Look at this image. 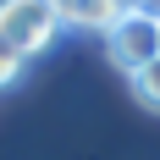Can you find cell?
I'll return each mask as SVG.
<instances>
[{
  "instance_id": "obj_1",
  "label": "cell",
  "mask_w": 160,
  "mask_h": 160,
  "mask_svg": "<svg viewBox=\"0 0 160 160\" xmlns=\"http://www.w3.org/2000/svg\"><path fill=\"white\" fill-rule=\"evenodd\" d=\"M61 28L66 22H61V11L50 0H0V44H11L22 61L44 55Z\"/></svg>"
},
{
  "instance_id": "obj_2",
  "label": "cell",
  "mask_w": 160,
  "mask_h": 160,
  "mask_svg": "<svg viewBox=\"0 0 160 160\" xmlns=\"http://www.w3.org/2000/svg\"><path fill=\"white\" fill-rule=\"evenodd\" d=\"M105 50H111V61L122 72H144L149 61H160V17L149 11H127L116 22V33H105Z\"/></svg>"
},
{
  "instance_id": "obj_3",
  "label": "cell",
  "mask_w": 160,
  "mask_h": 160,
  "mask_svg": "<svg viewBox=\"0 0 160 160\" xmlns=\"http://www.w3.org/2000/svg\"><path fill=\"white\" fill-rule=\"evenodd\" d=\"M127 17L122 0H72V11L61 17L66 28H88V33H116V22Z\"/></svg>"
},
{
  "instance_id": "obj_4",
  "label": "cell",
  "mask_w": 160,
  "mask_h": 160,
  "mask_svg": "<svg viewBox=\"0 0 160 160\" xmlns=\"http://www.w3.org/2000/svg\"><path fill=\"white\" fill-rule=\"evenodd\" d=\"M132 94L144 99L149 111H160V61H149L144 72H132Z\"/></svg>"
},
{
  "instance_id": "obj_5",
  "label": "cell",
  "mask_w": 160,
  "mask_h": 160,
  "mask_svg": "<svg viewBox=\"0 0 160 160\" xmlns=\"http://www.w3.org/2000/svg\"><path fill=\"white\" fill-rule=\"evenodd\" d=\"M22 66H28V61H22L11 44H0V88H11V83L22 78Z\"/></svg>"
},
{
  "instance_id": "obj_6",
  "label": "cell",
  "mask_w": 160,
  "mask_h": 160,
  "mask_svg": "<svg viewBox=\"0 0 160 160\" xmlns=\"http://www.w3.org/2000/svg\"><path fill=\"white\" fill-rule=\"evenodd\" d=\"M50 6H55V11H61V17H66V11H72V0H50Z\"/></svg>"
}]
</instances>
